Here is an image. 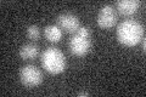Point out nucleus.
<instances>
[{
  "label": "nucleus",
  "instance_id": "f257e3e1",
  "mask_svg": "<svg viewBox=\"0 0 146 97\" xmlns=\"http://www.w3.org/2000/svg\"><path fill=\"white\" fill-rule=\"evenodd\" d=\"M144 26L136 20H125L117 27V39L124 46H135L144 38Z\"/></svg>",
  "mask_w": 146,
  "mask_h": 97
},
{
  "label": "nucleus",
  "instance_id": "f03ea898",
  "mask_svg": "<svg viewBox=\"0 0 146 97\" xmlns=\"http://www.w3.org/2000/svg\"><path fill=\"white\" fill-rule=\"evenodd\" d=\"M42 66L51 74H60L65 72L67 61L60 49L50 46L42 53Z\"/></svg>",
  "mask_w": 146,
  "mask_h": 97
},
{
  "label": "nucleus",
  "instance_id": "7ed1b4c3",
  "mask_svg": "<svg viewBox=\"0 0 146 97\" xmlns=\"http://www.w3.org/2000/svg\"><path fill=\"white\" fill-rule=\"evenodd\" d=\"M70 50L73 55L82 57L86 55L91 49V30L89 27H80L70 40Z\"/></svg>",
  "mask_w": 146,
  "mask_h": 97
},
{
  "label": "nucleus",
  "instance_id": "20e7f679",
  "mask_svg": "<svg viewBox=\"0 0 146 97\" xmlns=\"http://www.w3.org/2000/svg\"><path fill=\"white\" fill-rule=\"evenodd\" d=\"M20 80L27 89H33L43 82V73L34 64H27L20 71Z\"/></svg>",
  "mask_w": 146,
  "mask_h": 97
},
{
  "label": "nucleus",
  "instance_id": "39448f33",
  "mask_svg": "<svg viewBox=\"0 0 146 97\" xmlns=\"http://www.w3.org/2000/svg\"><path fill=\"white\" fill-rule=\"evenodd\" d=\"M56 24L60 27L61 30H65L66 33H72V34H74L80 28L79 18L70 12H65L58 15L56 18Z\"/></svg>",
  "mask_w": 146,
  "mask_h": 97
},
{
  "label": "nucleus",
  "instance_id": "423d86ee",
  "mask_svg": "<svg viewBox=\"0 0 146 97\" xmlns=\"http://www.w3.org/2000/svg\"><path fill=\"white\" fill-rule=\"evenodd\" d=\"M117 23V13L112 5H105L101 7L98 15V24L102 29H110Z\"/></svg>",
  "mask_w": 146,
  "mask_h": 97
},
{
  "label": "nucleus",
  "instance_id": "0eeeda50",
  "mask_svg": "<svg viewBox=\"0 0 146 97\" xmlns=\"http://www.w3.org/2000/svg\"><path fill=\"white\" fill-rule=\"evenodd\" d=\"M141 6L140 0H119L116 3L118 12L123 16H131L139 10Z\"/></svg>",
  "mask_w": 146,
  "mask_h": 97
},
{
  "label": "nucleus",
  "instance_id": "6e6552de",
  "mask_svg": "<svg viewBox=\"0 0 146 97\" xmlns=\"http://www.w3.org/2000/svg\"><path fill=\"white\" fill-rule=\"evenodd\" d=\"M44 35L50 43H58L62 39V30L57 24H49L45 27Z\"/></svg>",
  "mask_w": 146,
  "mask_h": 97
},
{
  "label": "nucleus",
  "instance_id": "1a4fd4ad",
  "mask_svg": "<svg viewBox=\"0 0 146 97\" xmlns=\"http://www.w3.org/2000/svg\"><path fill=\"white\" fill-rule=\"evenodd\" d=\"M39 48L34 43H27L21 46L20 49V56L22 59H33L38 56Z\"/></svg>",
  "mask_w": 146,
  "mask_h": 97
},
{
  "label": "nucleus",
  "instance_id": "9d476101",
  "mask_svg": "<svg viewBox=\"0 0 146 97\" xmlns=\"http://www.w3.org/2000/svg\"><path fill=\"white\" fill-rule=\"evenodd\" d=\"M27 36H28V39L36 41L40 38V28L35 24L28 26V28H27Z\"/></svg>",
  "mask_w": 146,
  "mask_h": 97
},
{
  "label": "nucleus",
  "instance_id": "9b49d317",
  "mask_svg": "<svg viewBox=\"0 0 146 97\" xmlns=\"http://www.w3.org/2000/svg\"><path fill=\"white\" fill-rule=\"evenodd\" d=\"M78 96H79V97H82V96L86 97V96H89V94H88V92H84V91H82V92H78Z\"/></svg>",
  "mask_w": 146,
  "mask_h": 97
},
{
  "label": "nucleus",
  "instance_id": "f8f14e48",
  "mask_svg": "<svg viewBox=\"0 0 146 97\" xmlns=\"http://www.w3.org/2000/svg\"><path fill=\"white\" fill-rule=\"evenodd\" d=\"M141 41H143V50L145 51V49H146V43H145V38L141 39Z\"/></svg>",
  "mask_w": 146,
  "mask_h": 97
}]
</instances>
